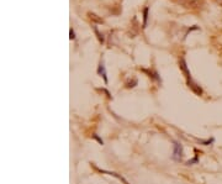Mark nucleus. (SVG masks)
Here are the masks:
<instances>
[{
	"label": "nucleus",
	"instance_id": "1",
	"mask_svg": "<svg viewBox=\"0 0 222 184\" xmlns=\"http://www.w3.org/2000/svg\"><path fill=\"white\" fill-rule=\"evenodd\" d=\"M184 156V151H183V146L180 142H174L173 145V159L174 161H182Z\"/></svg>",
	"mask_w": 222,
	"mask_h": 184
},
{
	"label": "nucleus",
	"instance_id": "2",
	"mask_svg": "<svg viewBox=\"0 0 222 184\" xmlns=\"http://www.w3.org/2000/svg\"><path fill=\"white\" fill-rule=\"evenodd\" d=\"M175 1L186 9H196V8H199V5H200V1H199V0H175Z\"/></svg>",
	"mask_w": 222,
	"mask_h": 184
},
{
	"label": "nucleus",
	"instance_id": "3",
	"mask_svg": "<svg viewBox=\"0 0 222 184\" xmlns=\"http://www.w3.org/2000/svg\"><path fill=\"white\" fill-rule=\"evenodd\" d=\"M179 67H180V69H182V72L185 74V78H186V82H188V80H191L190 72H189V68H188L186 62H185V59H184V58H180V61H179Z\"/></svg>",
	"mask_w": 222,
	"mask_h": 184
},
{
	"label": "nucleus",
	"instance_id": "4",
	"mask_svg": "<svg viewBox=\"0 0 222 184\" xmlns=\"http://www.w3.org/2000/svg\"><path fill=\"white\" fill-rule=\"evenodd\" d=\"M188 85H189V88H190L196 95H202V89L200 88V85H197L193 79H191V80H188Z\"/></svg>",
	"mask_w": 222,
	"mask_h": 184
},
{
	"label": "nucleus",
	"instance_id": "5",
	"mask_svg": "<svg viewBox=\"0 0 222 184\" xmlns=\"http://www.w3.org/2000/svg\"><path fill=\"white\" fill-rule=\"evenodd\" d=\"M98 74L100 77H103V79L105 83H108V73H106V69H105V66H104V63H100L99 64V67H98Z\"/></svg>",
	"mask_w": 222,
	"mask_h": 184
},
{
	"label": "nucleus",
	"instance_id": "6",
	"mask_svg": "<svg viewBox=\"0 0 222 184\" xmlns=\"http://www.w3.org/2000/svg\"><path fill=\"white\" fill-rule=\"evenodd\" d=\"M95 168H96V167H95ZM96 169H98V171H100L101 173H106V174H109V176H112V177H115V178H117L119 181L123 182V184H128L126 179H125L122 176H120V174H117V173H115V172H109V171H101V169H99V168H96Z\"/></svg>",
	"mask_w": 222,
	"mask_h": 184
},
{
	"label": "nucleus",
	"instance_id": "7",
	"mask_svg": "<svg viewBox=\"0 0 222 184\" xmlns=\"http://www.w3.org/2000/svg\"><path fill=\"white\" fill-rule=\"evenodd\" d=\"M89 17L90 19L92 20V21H95V22H99V24H101V22H103V20L100 19V17H98L95 15V14H92V12H89Z\"/></svg>",
	"mask_w": 222,
	"mask_h": 184
},
{
	"label": "nucleus",
	"instance_id": "8",
	"mask_svg": "<svg viewBox=\"0 0 222 184\" xmlns=\"http://www.w3.org/2000/svg\"><path fill=\"white\" fill-rule=\"evenodd\" d=\"M147 17H148V8H145V10H143V27L147 24Z\"/></svg>",
	"mask_w": 222,
	"mask_h": 184
},
{
	"label": "nucleus",
	"instance_id": "9",
	"mask_svg": "<svg viewBox=\"0 0 222 184\" xmlns=\"http://www.w3.org/2000/svg\"><path fill=\"white\" fill-rule=\"evenodd\" d=\"M214 142H215V139H214V137H211V139L206 140V141H201V143L205 145V146H209V145H211V143H214Z\"/></svg>",
	"mask_w": 222,
	"mask_h": 184
},
{
	"label": "nucleus",
	"instance_id": "10",
	"mask_svg": "<svg viewBox=\"0 0 222 184\" xmlns=\"http://www.w3.org/2000/svg\"><path fill=\"white\" fill-rule=\"evenodd\" d=\"M197 161H199V157H197V154L195 156V157H194L193 159H190V161H188L186 162V164L188 165H191V164H195V163H197Z\"/></svg>",
	"mask_w": 222,
	"mask_h": 184
},
{
	"label": "nucleus",
	"instance_id": "11",
	"mask_svg": "<svg viewBox=\"0 0 222 184\" xmlns=\"http://www.w3.org/2000/svg\"><path fill=\"white\" fill-rule=\"evenodd\" d=\"M94 31H95V34H96V36H98V38H99L100 42H104V37H103V35H101L100 32L98 31V29H96V27H94Z\"/></svg>",
	"mask_w": 222,
	"mask_h": 184
},
{
	"label": "nucleus",
	"instance_id": "12",
	"mask_svg": "<svg viewBox=\"0 0 222 184\" xmlns=\"http://www.w3.org/2000/svg\"><path fill=\"white\" fill-rule=\"evenodd\" d=\"M92 139L98 141V142H99L100 145H104V141H103V139H100V137H99L98 135H96V133H94V135H92Z\"/></svg>",
	"mask_w": 222,
	"mask_h": 184
},
{
	"label": "nucleus",
	"instance_id": "13",
	"mask_svg": "<svg viewBox=\"0 0 222 184\" xmlns=\"http://www.w3.org/2000/svg\"><path fill=\"white\" fill-rule=\"evenodd\" d=\"M69 35H71V36H69V38H71V40H74V38H75V35H74V31L71 29V31H69Z\"/></svg>",
	"mask_w": 222,
	"mask_h": 184
},
{
	"label": "nucleus",
	"instance_id": "14",
	"mask_svg": "<svg viewBox=\"0 0 222 184\" xmlns=\"http://www.w3.org/2000/svg\"><path fill=\"white\" fill-rule=\"evenodd\" d=\"M215 1H216L217 4H219L220 6H222V0H215Z\"/></svg>",
	"mask_w": 222,
	"mask_h": 184
}]
</instances>
